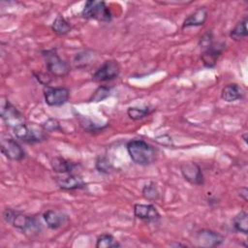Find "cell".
<instances>
[{"instance_id": "cell-1", "label": "cell", "mask_w": 248, "mask_h": 248, "mask_svg": "<svg viewBox=\"0 0 248 248\" xmlns=\"http://www.w3.org/2000/svg\"><path fill=\"white\" fill-rule=\"evenodd\" d=\"M3 219L14 228L25 234H35L40 231V223L36 218L26 215L17 210L7 208L3 212Z\"/></svg>"}, {"instance_id": "cell-2", "label": "cell", "mask_w": 248, "mask_h": 248, "mask_svg": "<svg viewBox=\"0 0 248 248\" xmlns=\"http://www.w3.org/2000/svg\"><path fill=\"white\" fill-rule=\"evenodd\" d=\"M126 147L130 158L140 166L151 165L156 159L155 149L142 140H130Z\"/></svg>"}, {"instance_id": "cell-3", "label": "cell", "mask_w": 248, "mask_h": 248, "mask_svg": "<svg viewBox=\"0 0 248 248\" xmlns=\"http://www.w3.org/2000/svg\"><path fill=\"white\" fill-rule=\"evenodd\" d=\"M81 16L87 19H95L104 22H109L112 19V14L104 1H86L82 9Z\"/></svg>"}, {"instance_id": "cell-4", "label": "cell", "mask_w": 248, "mask_h": 248, "mask_svg": "<svg viewBox=\"0 0 248 248\" xmlns=\"http://www.w3.org/2000/svg\"><path fill=\"white\" fill-rule=\"evenodd\" d=\"M47 71L54 77H65L70 72V65L63 60L56 50L47 49L42 51Z\"/></svg>"}, {"instance_id": "cell-5", "label": "cell", "mask_w": 248, "mask_h": 248, "mask_svg": "<svg viewBox=\"0 0 248 248\" xmlns=\"http://www.w3.org/2000/svg\"><path fill=\"white\" fill-rule=\"evenodd\" d=\"M0 115L4 123L11 129H15L17 126L25 123V119L21 112L13 105L9 100L2 101Z\"/></svg>"}, {"instance_id": "cell-6", "label": "cell", "mask_w": 248, "mask_h": 248, "mask_svg": "<svg viewBox=\"0 0 248 248\" xmlns=\"http://www.w3.org/2000/svg\"><path fill=\"white\" fill-rule=\"evenodd\" d=\"M15 136L23 142L26 143H36L44 140L46 136L42 130H39L35 126H30L23 123L16 128L13 129Z\"/></svg>"}, {"instance_id": "cell-7", "label": "cell", "mask_w": 248, "mask_h": 248, "mask_svg": "<svg viewBox=\"0 0 248 248\" xmlns=\"http://www.w3.org/2000/svg\"><path fill=\"white\" fill-rule=\"evenodd\" d=\"M70 97V91L66 87H51L44 88V98L46 105L50 107H60L66 104Z\"/></svg>"}, {"instance_id": "cell-8", "label": "cell", "mask_w": 248, "mask_h": 248, "mask_svg": "<svg viewBox=\"0 0 248 248\" xmlns=\"http://www.w3.org/2000/svg\"><path fill=\"white\" fill-rule=\"evenodd\" d=\"M1 152L12 161H21L25 158V151L21 145L13 138L2 136Z\"/></svg>"}, {"instance_id": "cell-9", "label": "cell", "mask_w": 248, "mask_h": 248, "mask_svg": "<svg viewBox=\"0 0 248 248\" xmlns=\"http://www.w3.org/2000/svg\"><path fill=\"white\" fill-rule=\"evenodd\" d=\"M120 73V66L117 61H105L92 75V79L95 81H108L116 78Z\"/></svg>"}, {"instance_id": "cell-10", "label": "cell", "mask_w": 248, "mask_h": 248, "mask_svg": "<svg viewBox=\"0 0 248 248\" xmlns=\"http://www.w3.org/2000/svg\"><path fill=\"white\" fill-rule=\"evenodd\" d=\"M180 171L189 183L193 185H202L204 182L201 167L194 162H186L180 165Z\"/></svg>"}, {"instance_id": "cell-11", "label": "cell", "mask_w": 248, "mask_h": 248, "mask_svg": "<svg viewBox=\"0 0 248 248\" xmlns=\"http://www.w3.org/2000/svg\"><path fill=\"white\" fill-rule=\"evenodd\" d=\"M56 183L62 190H78V189H83L86 186V183L83 181V179L77 174H74L73 172L70 173H60L55 177Z\"/></svg>"}, {"instance_id": "cell-12", "label": "cell", "mask_w": 248, "mask_h": 248, "mask_svg": "<svg viewBox=\"0 0 248 248\" xmlns=\"http://www.w3.org/2000/svg\"><path fill=\"white\" fill-rule=\"evenodd\" d=\"M196 241L201 247H214L222 244L224 237L211 230H201L196 234Z\"/></svg>"}, {"instance_id": "cell-13", "label": "cell", "mask_w": 248, "mask_h": 248, "mask_svg": "<svg viewBox=\"0 0 248 248\" xmlns=\"http://www.w3.org/2000/svg\"><path fill=\"white\" fill-rule=\"evenodd\" d=\"M134 214L138 219L145 222H156L161 215L153 204L137 203L134 205Z\"/></svg>"}, {"instance_id": "cell-14", "label": "cell", "mask_w": 248, "mask_h": 248, "mask_svg": "<svg viewBox=\"0 0 248 248\" xmlns=\"http://www.w3.org/2000/svg\"><path fill=\"white\" fill-rule=\"evenodd\" d=\"M224 49H225V45L220 43L212 44L211 46L206 47L201 56L203 65L207 68H213L216 65L218 58L223 53Z\"/></svg>"}, {"instance_id": "cell-15", "label": "cell", "mask_w": 248, "mask_h": 248, "mask_svg": "<svg viewBox=\"0 0 248 248\" xmlns=\"http://www.w3.org/2000/svg\"><path fill=\"white\" fill-rule=\"evenodd\" d=\"M43 218L46 226L51 230H57L61 228L68 221V216L66 214L54 209L46 210L43 213Z\"/></svg>"}, {"instance_id": "cell-16", "label": "cell", "mask_w": 248, "mask_h": 248, "mask_svg": "<svg viewBox=\"0 0 248 248\" xmlns=\"http://www.w3.org/2000/svg\"><path fill=\"white\" fill-rule=\"evenodd\" d=\"M207 16H208L207 10L204 7H200L184 19L182 23V28L203 25L207 19Z\"/></svg>"}, {"instance_id": "cell-17", "label": "cell", "mask_w": 248, "mask_h": 248, "mask_svg": "<svg viewBox=\"0 0 248 248\" xmlns=\"http://www.w3.org/2000/svg\"><path fill=\"white\" fill-rule=\"evenodd\" d=\"M242 88L236 83H230L223 87L221 91V98L228 103L235 102L243 97Z\"/></svg>"}, {"instance_id": "cell-18", "label": "cell", "mask_w": 248, "mask_h": 248, "mask_svg": "<svg viewBox=\"0 0 248 248\" xmlns=\"http://www.w3.org/2000/svg\"><path fill=\"white\" fill-rule=\"evenodd\" d=\"M50 165L52 170L58 174L73 172L78 168V164L71 162L69 160H66L62 157L52 158L50 161Z\"/></svg>"}, {"instance_id": "cell-19", "label": "cell", "mask_w": 248, "mask_h": 248, "mask_svg": "<svg viewBox=\"0 0 248 248\" xmlns=\"http://www.w3.org/2000/svg\"><path fill=\"white\" fill-rule=\"evenodd\" d=\"M51 29L58 36H64L71 31L72 26L63 16L59 15L53 20V22L51 24Z\"/></svg>"}, {"instance_id": "cell-20", "label": "cell", "mask_w": 248, "mask_h": 248, "mask_svg": "<svg viewBox=\"0 0 248 248\" xmlns=\"http://www.w3.org/2000/svg\"><path fill=\"white\" fill-rule=\"evenodd\" d=\"M247 16H245L241 21H239L231 31H230V38L232 39L233 41H240L243 40L247 37Z\"/></svg>"}, {"instance_id": "cell-21", "label": "cell", "mask_w": 248, "mask_h": 248, "mask_svg": "<svg viewBox=\"0 0 248 248\" xmlns=\"http://www.w3.org/2000/svg\"><path fill=\"white\" fill-rule=\"evenodd\" d=\"M232 227L243 234H247L248 232V214L245 211H240L235 217L232 219Z\"/></svg>"}, {"instance_id": "cell-22", "label": "cell", "mask_w": 248, "mask_h": 248, "mask_svg": "<svg viewBox=\"0 0 248 248\" xmlns=\"http://www.w3.org/2000/svg\"><path fill=\"white\" fill-rule=\"evenodd\" d=\"M119 246L120 244L118 243V241L114 238L113 235L109 233H103L99 235L96 241L97 248H115Z\"/></svg>"}, {"instance_id": "cell-23", "label": "cell", "mask_w": 248, "mask_h": 248, "mask_svg": "<svg viewBox=\"0 0 248 248\" xmlns=\"http://www.w3.org/2000/svg\"><path fill=\"white\" fill-rule=\"evenodd\" d=\"M152 111L153 109L150 108L149 107H144V108L132 107L127 109V114L132 120H140L148 116Z\"/></svg>"}, {"instance_id": "cell-24", "label": "cell", "mask_w": 248, "mask_h": 248, "mask_svg": "<svg viewBox=\"0 0 248 248\" xmlns=\"http://www.w3.org/2000/svg\"><path fill=\"white\" fill-rule=\"evenodd\" d=\"M142 196L148 201H157L160 197V192L154 182H149L143 186Z\"/></svg>"}, {"instance_id": "cell-25", "label": "cell", "mask_w": 248, "mask_h": 248, "mask_svg": "<svg viewBox=\"0 0 248 248\" xmlns=\"http://www.w3.org/2000/svg\"><path fill=\"white\" fill-rule=\"evenodd\" d=\"M110 95V88L108 86H99L91 95V97L89 98V102H94V103H98V102H102L105 99H107L108 96Z\"/></svg>"}, {"instance_id": "cell-26", "label": "cell", "mask_w": 248, "mask_h": 248, "mask_svg": "<svg viewBox=\"0 0 248 248\" xmlns=\"http://www.w3.org/2000/svg\"><path fill=\"white\" fill-rule=\"evenodd\" d=\"M43 129L45 131H47V132H53V131H59L61 130V126H60V123L57 119H54V118H49L47 119L43 125H42Z\"/></svg>"}, {"instance_id": "cell-27", "label": "cell", "mask_w": 248, "mask_h": 248, "mask_svg": "<svg viewBox=\"0 0 248 248\" xmlns=\"http://www.w3.org/2000/svg\"><path fill=\"white\" fill-rule=\"evenodd\" d=\"M96 168L103 173H108L111 170V165L106 158H99L96 162Z\"/></svg>"}, {"instance_id": "cell-28", "label": "cell", "mask_w": 248, "mask_h": 248, "mask_svg": "<svg viewBox=\"0 0 248 248\" xmlns=\"http://www.w3.org/2000/svg\"><path fill=\"white\" fill-rule=\"evenodd\" d=\"M212 39H213V35H212V32L211 31H207L205 34H203L200 41H199V45L202 46V47H208L209 46H211L213 43H212Z\"/></svg>"}, {"instance_id": "cell-29", "label": "cell", "mask_w": 248, "mask_h": 248, "mask_svg": "<svg viewBox=\"0 0 248 248\" xmlns=\"http://www.w3.org/2000/svg\"><path fill=\"white\" fill-rule=\"evenodd\" d=\"M239 196H240V198H242L245 202H247V196H248V190H247V188L246 187H242V188H240V190H239V194H238Z\"/></svg>"}]
</instances>
